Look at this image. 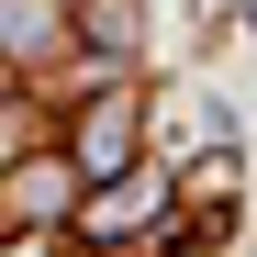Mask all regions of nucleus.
I'll list each match as a JSON object with an SVG mask.
<instances>
[{
  "instance_id": "nucleus-1",
  "label": "nucleus",
  "mask_w": 257,
  "mask_h": 257,
  "mask_svg": "<svg viewBox=\"0 0 257 257\" xmlns=\"http://www.w3.org/2000/svg\"><path fill=\"white\" fill-rule=\"evenodd\" d=\"M123 146H135V112H90V157L78 168H123Z\"/></svg>"
}]
</instances>
